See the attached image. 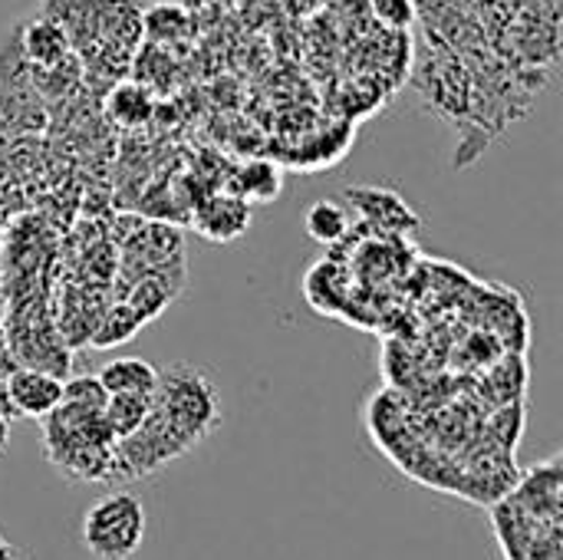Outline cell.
Segmentation results:
<instances>
[{
  "instance_id": "6da1fadb",
  "label": "cell",
  "mask_w": 563,
  "mask_h": 560,
  "mask_svg": "<svg viewBox=\"0 0 563 560\" xmlns=\"http://www.w3.org/2000/svg\"><path fill=\"white\" fill-rule=\"evenodd\" d=\"M115 436L102 419V409H86L76 403H59L53 413L43 416V452L49 465L69 482L106 485Z\"/></svg>"
},
{
  "instance_id": "7a4b0ae2",
  "label": "cell",
  "mask_w": 563,
  "mask_h": 560,
  "mask_svg": "<svg viewBox=\"0 0 563 560\" xmlns=\"http://www.w3.org/2000/svg\"><path fill=\"white\" fill-rule=\"evenodd\" d=\"M148 416L162 422L188 452L205 442L221 422V403L211 380L195 366H172L158 373Z\"/></svg>"
},
{
  "instance_id": "3957f363",
  "label": "cell",
  "mask_w": 563,
  "mask_h": 560,
  "mask_svg": "<svg viewBox=\"0 0 563 560\" xmlns=\"http://www.w3.org/2000/svg\"><path fill=\"white\" fill-rule=\"evenodd\" d=\"M82 548L96 560H132L145 541V508L132 492H109L82 515Z\"/></svg>"
},
{
  "instance_id": "277c9868",
  "label": "cell",
  "mask_w": 563,
  "mask_h": 560,
  "mask_svg": "<svg viewBox=\"0 0 563 560\" xmlns=\"http://www.w3.org/2000/svg\"><path fill=\"white\" fill-rule=\"evenodd\" d=\"M3 389L16 419H43L63 403V376L40 366H13L3 376Z\"/></svg>"
},
{
  "instance_id": "5b68a950",
  "label": "cell",
  "mask_w": 563,
  "mask_h": 560,
  "mask_svg": "<svg viewBox=\"0 0 563 560\" xmlns=\"http://www.w3.org/2000/svg\"><path fill=\"white\" fill-rule=\"evenodd\" d=\"M195 228L198 234H205L208 241L228 244L234 238H241L251 228V208L244 198L238 195H224V198H211L198 208L195 215Z\"/></svg>"
},
{
  "instance_id": "8992f818",
  "label": "cell",
  "mask_w": 563,
  "mask_h": 560,
  "mask_svg": "<svg viewBox=\"0 0 563 560\" xmlns=\"http://www.w3.org/2000/svg\"><path fill=\"white\" fill-rule=\"evenodd\" d=\"M96 376H99V383L106 386L109 396H119V393L152 396L155 383H158V370L148 360H139V356H115Z\"/></svg>"
},
{
  "instance_id": "52a82bcc",
  "label": "cell",
  "mask_w": 563,
  "mask_h": 560,
  "mask_svg": "<svg viewBox=\"0 0 563 560\" xmlns=\"http://www.w3.org/2000/svg\"><path fill=\"white\" fill-rule=\"evenodd\" d=\"M20 46H23V56L36 69H46V66H56L69 56V33L59 20H33L23 30Z\"/></svg>"
},
{
  "instance_id": "ba28073f",
  "label": "cell",
  "mask_w": 563,
  "mask_h": 560,
  "mask_svg": "<svg viewBox=\"0 0 563 560\" xmlns=\"http://www.w3.org/2000/svg\"><path fill=\"white\" fill-rule=\"evenodd\" d=\"M350 211L340 205V201H333V198H320V201H313L310 208H307V215H303V231L317 241V244H323V248H333V244H340L346 234H350Z\"/></svg>"
},
{
  "instance_id": "9c48e42d",
  "label": "cell",
  "mask_w": 563,
  "mask_h": 560,
  "mask_svg": "<svg viewBox=\"0 0 563 560\" xmlns=\"http://www.w3.org/2000/svg\"><path fill=\"white\" fill-rule=\"evenodd\" d=\"M106 109H109V119L122 129H139L152 119L155 112V102H152V92L139 83H122L109 92L106 99Z\"/></svg>"
},
{
  "instance_id": "30bf717a",
  "label": "cell",
  "mask_w": 563,
  "mask_h": 560,
  "mask_svg": "<svg viewBox=\"0 0 563 560\" xmlns=\"http://www.w3.org/2000/svg\"><path fill=\"white\" fill-rule=\"evenodd\" d=\"M142 327H145V323L139 320V314L122 300V304L109 307V310L96 320V327H92V333H89V347H92V350H109V347H115V343L132 340Z\"/></svg>"
},
{
  "instance_id": "8fae6325",
  "label": "cell",
  "mask_w": 563,
  "mask_h": 560,
  "mask_svg": "<svg viewBox=\"0 0 563 560\" xmlns=\"http://www.w3.org/2000/svg\"><path fill=\"white\" fill-rule=\"evenodd\" d=\"M148 406H152V396H132V393H119V396H109L106 406H102V419L106 426L112 429L115 439H125L132 436L145 416H148Z\"/></svg>"
},
{
  "instance_id": "7c38bea8",
  "label": "cell",
  "mask_w": 563,
  "mask_h": 560,
  "mask_svg": "<svg viewBox=\"0 0 563 560\" xmlns=\"http://www.w3.org/2000/svg\"><path fill=\"white\" fill-rule=\"evenodd\" d=\"M172 284L168 281H162L158 274H148V277H142L135 287H132V294L125 297V304L139 314V320L142 323H152L168 304H172Z\"/></svg>"
},
{
  "instance_id": "4fadbf2b",
  "label": "cell",
  "mask_w": 563,
  "mask_h": 560,
  "mask_svg": "<svg viewBox=\"0 0 563 560\" xmlns=\"http://www.w3.org/2000/svg\"><path fill=\"white\" fill-rule=\"evenodd\" d=\"M241 198L244 201H271L280 195V172L271 162H251L241 172Z\"/></svg>"
},
{
  "instance_id": "5bb4252c",
  "label": "cell",
  "mask_w": 563,
  "mask_h": 560,
  "mask_svg": "<svg viewBox=\"0 0 563 560\" xmlns=\"http://www.w3.org/2000/svg\"><path fill=\"white\" fill-rule=\"evenodd\" d=\"M63 399L66 403H76V406H86V409H102L106 399H109V393L99 383V376L82 373V376H73V380L63 383Z\"/></svg>"
},
{
  "instance_id": "9a60e30c",
  "label": "cell",
  "mask_w": 563,
  "mask_h": 560,
  "mask_svg": "<svg viewBox=\"0 0 563 560\" xmlns=\"http://www.w3.org/2000/svg\"><path fill=\"white\" fill-rule=\"evenodd\" d=\"M373 13L389 30H409L416 23V0H369Z\"/></svg>"
},
{
  "instance_id": "2e32d148",
  "label": "cell",
  "mask_w": 563,
  "mask_h": 560,
  "mask_svg": "<svg viewBox=\"0 0 563 560\" xmlns=\"http://www.w3.org/2000/svg\"><path fill=\"white\" fill-rule=\"evenodd\" d=\"M16 366L13 350H10V337H7V323L0 320V376H7Z\"/></svg>"
},
{
  "instance_id": "e0dca14e",
  "label": "cell",
  "mask_w": 563,
  "mask_h": 560,
  "mask_svg": "<svg viewBox=\"0 0 563 560\" xmlns=\"http://www.w3.org/2000/svg\"><path fill=\"white\" fill-rule=\"evenodd\" d=\"M7 442H10V419L0 413V452L7 449Z\"/></svg>"
},
{
  "instance_id": "ac0fdd59",
  "label": "cell",
  "mask_w": 563,
  "mask_h": 560,
  "mask_svg": "<svg viewBox=\"0 0 563 560\" xmlns=\"http://www.w3.org/2000/svg\"><path fill=\"white\" fill-rule=\"evenodd\" d=\"M0 389H3V376H0Z\"/></svg>"
}]
</instances>
